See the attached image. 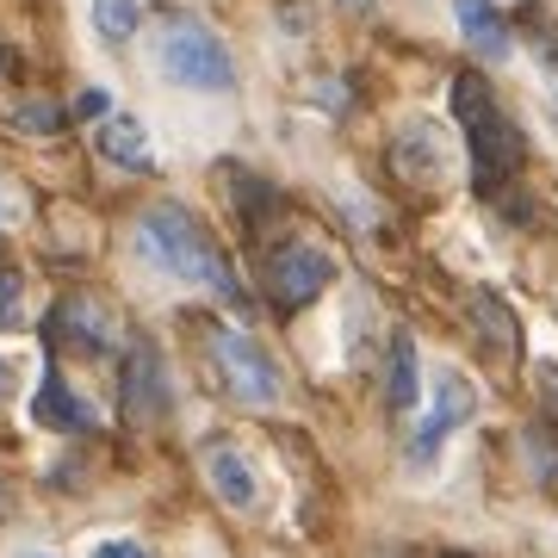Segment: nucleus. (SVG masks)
I'll return each instance as SVG.
<instances>
[{
  "label": "nucleus",
  "mask_w": 558,
  "mask_h": 558,
  "mask_svg": "<svg viewBox=\"0 0 558 558\" xmlns=\"http://www.w3.org/2000/svg\"><path fill=\"white\" fill-rule=\"evenodd\" d=\"M75 119H112V87H81L75 94Z\"/></svg>",
  "instance_id": "obj_18"
},
{
  "label": "nucleus",
  "mask_w": 558,
  "mask_h": 558,
  "mask_svg": "<svg viewBox=\"0 0 558 558\" xmlns=\"http://www.w3.org/2000/svg\"><path fill=\"white\" fill-rule=\"evenodd\" d=\"M13 119H20L25 131H62V112H57V106H50V100H44V106H20Z\"/></svg>",
  "instance_id": "obj_19"
},
{
  "label": "nucleus",
  "mask_w": 558,
  "mask_h": 558,
  "mask_svg": "<svg viewBox=\"0 0 558 558\" xmlns=\"http://www.w3.org/2000/svg\"><path fill=\"white\" fill-rule=\"evenodd\" d=\"M32 558H44V553H32Z\"/></svg>",
  "instance_id": "obj_26"
},
{
  "label": "nucleus",
  "mask_w": 558,
  "mask_h": 558,
  "mask_svg": "<svg viewBox=\"0 0 558 558\" xmlns=\"http://www.w3.org/2000/svg\"><path fill=\"white\" fill-rule=\"evenodd\" d=\"M87 13H94V32H100V38L112 44V50H119V44L137 38V25H143V0H94Z\"/></svg>",
  "instance_id": "obj_15"
},
{
  "label": "nucleus",
  "mask_w": 558,
  "mask_h": 558,
  "mask_svg": "<svg viewBox=\"0 0 558 558\" xmlns=\"http://www.w3.org/2000/svg\"><path fill=\"white\" fill-rule=\"evenodd\" d=\"M161 75L180 81V87H193V94H223V87H236V62L223 50V38L211 32L205 20H168L161 25Z\"/></svg>",
  "instance_id": "obj_3"
},
{
  "label": "nucleus",
  "mask_w": 558,
  "mask_h": 558,
  "mask_svg": "<svg viewBox=\"0 0 558 558\" xmlns=\"http://www.w3.org/2000/svg\"><path fill=\"white\" fill-rule=\"evenodd\" d=\"M25 323V279L13 267H0V336Z\"/></svg>",
  "instance_id": "obj_17"
},
{
  "label": "nucleus",
  "mask_w": 558,
  "mask_h": 558,
  "mask_svg": "<svg viewBox=\"0 0 558 558\" xmlns=\"http://www.w3.org/2000/svg\"><path fill=\"white\" fill-rule=\"evenodd\" d=\"M94 558H149L137 546V539H100V546H94Z\"/></svg>",
  "instance_id": "obj_21"
},
{
  "label": "nucleus",
  "mask_w": 558,
  "mask_h": 558,
  "mask_svg": "<svg viewBox=\"0 0 558 558\" xmlns=\"http://www.w3.org/2000/svg\"><path fill=\"white\" fill-rule=\"evenodd\" d=\"M553 403H558V385H553Z\"/></svg>",
  "instance_id": "obj_25"
},
{
  "label": "nucleus",
  "mask_w": 558,
  "mask_h": 558,
  "mask_svg": "<svg viewBox=\"0 0 558 558\" xmlns=\"http://www.w3.org/2000/svg\"><path fill=\"white\" fill-rule=\"evenodd\" d=\"M472 323L484 329V341H497V354H515V317L502 311V299L478 292V299H472Z\"/></svg>",
  "instance_id": "obj_16"
},
{
  "label": "nucleus",
  "mask_w": 558,
  "mask_h": 558,
  "mask_svg": "<svg viewBox=\"0 0 558 558\" xmlns=\"http://www.w3.org/2000/svg\"><path fill=\"white\" fill-rule=\"evenodd\" d=\"M0 75H7V57H0Z\"/></svg>",
  "instance_id": "obj_23"
},
{
  "label": "nucleus",
  "mask_w": 558,
  "mask_h": 558,
  "mask_svg": "<svg viewBox=\"0 0 558 558\" xmlns=\"http://www.w3.org/2000/svg\"><path fill=\"white\" fill-rule=\"evenodd\" d=\"M100 156L112 161V168H131V174H143V168H156V149H149V131H143L137 119H106L100 131Z\"/></svg>",
  "instance_id": "obj_13"
},
{
  "label": "nucleus",
  "mask_w": 558,
  "mask_h": 558,
  "mask_svg": "<svg viewBox=\"0 0 558 558\" xmlns=\"http://www.w3.org/2000/svg\"><path fill=\"white\" fill-rule=\"evenodd\" d=\"M385 398H391V410H416V398H422V366H416V341L403 336H391L385 341Z\"/></svg>",
  "instance_id": "obj_12"
},
{
  "label": "nucleus",
  "mask_w": 558,
  "mask_h": 558,
  "mask_svg": "<svg viewBox=\"0 0 558 558\" xmlns=\"http://www.w3.org/2000/svg\"><path fill=\"white\" fill-rule=\"evenodd\" d=\"M472 416H478V385L465 379L459 366H440L435 403H428V416H422L416 440H410V459H416V465H428V459L440 453V440L453 435V428H465Z\"/></svg>",
  "instance_id": "obj_7"
},
{
  "label": "nucleus",
  "mask_w": 558,
  "mask_h": 558,
  "mask_svg": "<svg viewBox=\"0 0 558 558\" xmlns=\"http://www.w3.org/2000/svg\"><path fill=\"white\" fill-rule=\"evenodd\" d=\"M205 341H211L205 354H211V373H218L223 398L248 403V410H274L279 403V366L260 354V341L242 336V329H230V323H218Z\"/></svg>",
  "instance_id": "obj_4"
},
{
  "label": "nucleus",
  "mask_w": 558,
  "mask_h": 558,
  "mask_svg": "<svg viewBox=\"0 0 558 558\" xmlns=\"http://www.w3.org/2000/svg\"><path fill=\"white\" fill-rule=\"evenodd\" d=\"M459 13V32L472 38V50H484V57H509V25L490 13V0H453Z\"/></svg>",
  "instance_id": "obj_14"
},
{
  "label": "nucleus",
  "mask_w": 558,
  "mask_h": 558,
  "mask_svg": "<svg viewBox=\"0 0 558 558\" xmlns=\"http://www.w3.org/2000/svg\"><path fill=\"white\" fill-rule=\"evenodd\" d=\"M137 248H143V260H156L161 274H174L180 286H205V292H218V299H236V274L223 267V248L211 242V230H205L193 211H180V205L143 211Z\"/></svg>",
  "instance_id": "obj_1"
},
{
  "label": "nucleus",
  "mask_w": 558,
  "mask_h": 558,
  "mask_svg": "<svg viewBox=\"0 0 558 558\" xmlns=\"http://www.w3.org/2000/svg\"><path fill=\"white\" fill-rule=\"evenodd\" d=\"M453 112H459V124H465V143H472L478 186H502V180L521 168V131L509 124L497 94H490L478 75H453Z\"/></svg>",
  "instance_id": "obj_2"
},
{
  "label": "nucleus",
  "mask_w": 558,
  "mask_h": 558,
  "mask_svg": "<svg viewBox=\"0 0 558 558\" xmlns=\"http://www.w3.org/2000/svg\"><path fill=\"white\" fill-rule=\"evenodd\" d=\"M20 379H25V360L20 354H0V403H13Z\"/></svg>",
  "instance_id": "obj_20"
},
{
  "label": "nucleus",
  "mask_w": 558,
  "mask_h": 558,
  "mask_svg": "<svg viewBox=\"0 0 558 558\" xmlns=\"http://www.w3.org/2000/svg\"><path fill=\"white\" fill-rule=\"evenodd\" d=\"M260 286H267V299L279 311H304V304H317L336 286V260L323 248H311V242H279L260 260Z\"/></svg>",
  "instance_id": "obj_5"
},
{
  "label": "nucleus",
  "mask_w": 558,
  "mask_h": 558,
  "mask_svg": "<svg viewBox=\"0 0 558 558\" xmlns=\"http://www.w3.org/2000/svg\"><path fill=\"white\" fill-rule=\"evenodd\" d=\"M205 478H211V490H218V502H230V509H255L260 502V484H255V465L242 459V447H230V440H205Z\"/></svg>",
  "instance_id": "obj_9"
},
{
  "label": "nucleus",
  "mask_w": 558,
  "mask_h": 558,
  "mask_svg": "<svg viewBox=\"0 0 558 558\" xmlns=\"http://www.w3.org/2000/svg\"><path fill=\"white\" fill-rule=\"evenodd\" d=\"M32 422L50 428V435H87V428H94V410H87V403L75 398V385L50 366L38 379V391H32Z\"/></svg>",
  "instance_id": "obj_10"
},
{
  "label": "nucleus",
  "mask_w": 558,
  "mask_h": 558,
  "mask_svg": "<svg viewBox=\"0 0 558 558\" xmlns=\"http://www.w3.org/2000/svg\"><path fill=\"white\" fill-rule=\"evenodd\" d=\"M0 223H7V205H0Z\"/></svg>",
  "instance_id": "obj_24"
},
{
  "label": "nucleus",
  "mask_w": 558,
  "mask_h": 558,
  "mask_svg": "<svg viewBox=\"0 0 558 558\" xmlns=\"http://www.w3.org/2000/svg\"><path fill=\"white\" fill-rule=\"evenodd\" d=\"M50 336H57L62 348H81V354H106L112 323H106V311L94 299H69L57 317H50Z\"/></svg>",
  "instance_id": "obj_11"
},
{
  "label": "nucleus",
  "mask_w": 558,
  "mask_h": 558,
  "mask_svg": "<svg viewBox=\"0 0 558 558\" xmlns=\"http://www.w3.org/2000/svg\"><path fill=\"white\" fill-rule=\"evenodd\" d=\"M161 410H168V373H161L156 348L137 341L131 360H124V416H131V422H156Z\"/></svg>",
  "instance_id": "obj_8"
},
{
  "label": "nucleus",
  "mask_w": 558,
  "mask_h": 558,
  "mask_svg": "<svg viewBox=\"0 0 558 558\" xmlns=\"http://www.w3.org/2000/svg\"><path fill=\"white\" fill-rule=\"evenodd\" d=\"M348 7H360V13H366V7H373V0H348Z\"/></svg>",
  "instance_id": "obj_22"
},
{
  "label": "nucleus",
  "mask_w": 558,
  "mask_h": 558,
  "mask_svg": "<svg viewBox=\"0 0 558 558\" xmlns=\"http://www.w3.org/2000/svg\"><path fill=\"white\" fill-rule=\"evenodd\" d=\"M391 168L403 186H447L453 180V143L435 119H410L391 137Z\"/></svg>",
  "instance_id": "obj_6"
}]
</instances>
